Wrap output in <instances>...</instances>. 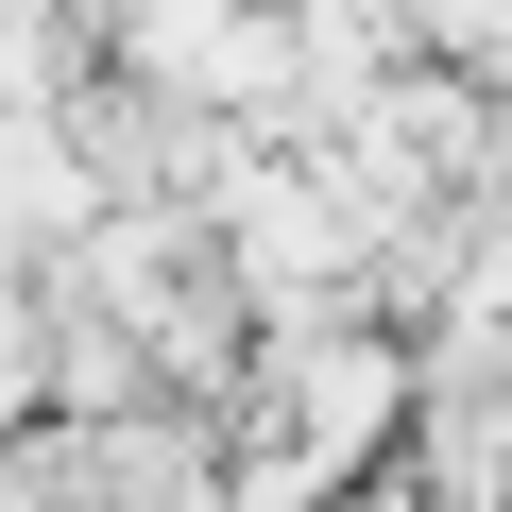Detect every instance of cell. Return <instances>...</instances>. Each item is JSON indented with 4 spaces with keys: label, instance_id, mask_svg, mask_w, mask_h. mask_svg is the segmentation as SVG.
<instances>
[{
    "label": "cell",
    "instance_id": "cell-1",
    "mask_svg": "<svg viewBox=\"0 0 512 512\" xmlns=\"http://www.w3.org/2000/svg\"><path fill=\"white\" fill-rule=\"evenodd\" d=\"M291 410H308V461H359V444H393L410 376H393V342H291Z\"/></svg>",
    "mask_w": 512,
    "mask_h": 512
},
{
    "label": "cell",
    "instance_id": "cell-2",
    "mask_svg": "<svg viewBox=\"0 0 512 512\" xmlns=\"http://www.w3.org/2000/svg\"><path fill=\"white\" fill-rule=\"evenodd\" d=\"M376 512H393V495H376Z\"/></svg>",
    "mask_w": 512,
    "mask_h": 512
}]
</instances>
